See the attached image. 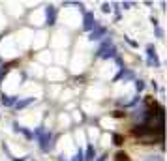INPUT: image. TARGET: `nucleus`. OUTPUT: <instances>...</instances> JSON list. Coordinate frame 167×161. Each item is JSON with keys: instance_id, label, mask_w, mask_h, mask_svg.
<instances>
[{"instance_id": "15", "label": "nucleus", "mask_w": 167, "mask_h": 161, "mask_svg": "<svg viewBox=\"0 0 167 161\" xmlns=\"http://www.w3.org/2000/svg\"><path fill=\"white\" fill-rule=\"evenodd\" d=\"M115 161H128V156H126L124 152H118V154L115 156Z\"/></svg>"}, {"instance_id": "1", "label": "nucleus", "mask_w": 167, "mask_h": 161, "mask_svg": "<svg viewBox=\"0 0 167 161\" xmlns=\"http://www.w3.org/2000/svg\"><path fill=\"white\" fill-rule=\"evenodd\" d=\"M38 146H39L41 152H49L51 148H53V133H49V131L41 133V135L38 137Z\"/></svg>"}, {"instance_id": "14", "label": "nucleus", "mask_w": 167, "mask_h": 161, "mask_svg": "<svg viewBox=\"0 0 167 161\" xmlns=\"http://www.w3.org/2000/svg\"><path fill=\"white\" fill-rule=\"evenodd\" d=\"M115 8V21H118L120 19V4H113Z\"/></svg>"}, {"instance_id": "11", "label": "nucleus", "mask_w": 167, "mask_h": 161, "mask_svg": "<svg viewBox=\"0 0 167 161\" xmlns=\"http://www.w3.org/2000/svg\"><path fill=\"white\" fill-rule=\"evenodd\" d=\"M120 79H126V81H132V79H135V73L132 71V69H124L122 71V77Z\"/></svg>"}, {"instance_id": "7", "label": "nucleus", "mask_w": 167, "mask_h": 161, "mask_svg": "<svg viewBox=\"0 0 167 161\" xmlns=\"http://www.w3.org/2000/svg\"><path fill=\"white\" fill-rule=\"evenodd\" d=\"M111 47H113V40H111V38H103V41L100 43V49H98V54L101 56V54L105 53L107 49H111Z\"/></svg>"}, {"instance_id": "28", "label": "nucleus", "mask_w": 167, "mask_h": 161, "mask_svg": "<svg viewBox=\"0 0 167 161\" xmlns=\"http://www.w3.org/2000/svg\"><path fill=\"white\" fill-rule=\"evenodd\" d=\"M58 161H66V158H64V156L60 154V156H58Z\"/></svg>"}, {"instance_id": "9", "label": "nucleus", "mask_w": 167, "mask_h": 161, "mask_svg": "<svg viewBox=\"0 0 167 161\" xmlns=\"http://www.w3.org/2000/svg\"><path fill=\"white\" fill-rule=\"evenodd\" d=\"M17 101H19V96H2V103L6 107H15Z\"/></svg>"}, {"instance_id": "20", "label": "nucleus", "mask_w": 167, "mask_h": 161, "mask_svg": "<svg viewBox=\"0 0 167 161\" xmlns=\"http://www.w3.org/2000/svg\"><path fill=\"white\" fill-rule=\"evenodd\" d=\"M71 161H83V150H79L77 154H75L73 158H71Z\"/></svg>"}, {"instance_id": "24", "label": "nucleus", "mask_w": 167, "mask_h": 161, "mask_svg": "<svg viewBox=\"0 0 167 161\" xmlns=\"http://www.w3.org/2000/svg\"><path fill=\"white\" fill-rule=\"evenodd\" d=\"M11 161H28V156H25V158H11Z\"/></svg>"}, {"instance_id": "23", "label": "nucleus", "mask_w": 167, "mask_h": 161, "mask_svg": "<svg viewBox=\"0 0 167 161\" xmlns=\"http://www.w3.org/2000/svg\"><path fill=\"white\" fill-rule=\"evenodd\" d=\"M41 133H45V127L43 125H39V127H36V133H32V135H36V137H39Z\"/></svg>"}, {"instance_id": "4", "label": "nucleus", "mask_w": 167, "mask_h": 161, "mask_svg": "<svg viewBox=\"0 0 167 161\" xmlns=\"http://www.w3.org/2000/svg\"><path fill=\"white\" fill-rule=\"evenodd\" d=\"M105 34H107V28H105V26L96 25V26H94V30L90 32V38H88V40H90V41H98V40H101V36H105Z\"/></svg>"}, {"instance_id": "30", "label": "nucleus", "mask_w": 167, "mask_h": 161, "mask_svg": "<svg viewBox=\"0 0 167 161\" xmlns=\"http://www.w3.org/2000/svg\"><path fill=\"white\" fill-rule=\"evenodd\" d=\"M0 40H2V36H0Z\"/></svg>"}, {"instance_id": "26", "label": "nucleus", "mask_w": 167, "mask_h": 161, "mask_svg": "<svg viewBox=\"0 0 167 161\" xmlns=\"http://www.w3.org/2000/svg\"><path fill=\"white\" fill-rule=\"evenodd\" d=\"M13 131H15V133H19V131H21V127H19V124H17V122H13Z\"/></svg>"}, {"instance_id": "17", "label": "nucleus", "mask_w": 167, "mask_h": 161, "mask_svg": "<svg viewBox=\"0 0 167 161\" xmlns=\"http://www.w3.org/2000/svg\"><path fill=\"white\" fill-rule=\"evenodd\" d=\"M21 133H23V135H25V137H26V139H28V140H30V139H32V137H34V135H32V131H28V129H26V127H21Z\"/></svg>"}, {"instance_id": "25", "label": "nucleus", "mask_w": 167, "mask_h": 161, "mask_svg": "<svg viewBox=\"0 0 167 161\" xmlns=\"http://www.w3.org/2000/svg\"><path fill=\"white\" fill-rule=\"evenodd\" d=\"M132 6H133V4H130V2H122V8H124V10H130Z\"/></svg>"}, {"instance_id": "12", "label": "nucleus", "mask_w": 167, "mask_h": 161, "mask_svg": "<svg viewBox=\"0 0 167 161\" xmlns=\"http://www.w3.org/2000/svg\"><path fill=\"white\" fill-rule=\"evenodd\" d=\"M122 140H124V139H122V135H117V133L113 135V144H115V146H120Z\"/></svg>"}, {"instance_id": "5", "label": "nucleus", "mask_w": 167, "mask_h": 161, "mask_svg": "<svg viewBox=\"0 0 167 161\" xmlns=\"http://www.w3.org/2000/svg\"><path fill=\"white\" fill-rule=\"evenodd\" d=\"M45 21H47L49 26L57 23V8H55V6H47L45 8Z\"/></svg>"}, {"instance_id": "18", "label": "nucleus", "mask_w": 167, "mask_h": 161, "mask_svg": "<svg viewBox=\"0 0 167 161\" xmlns=\"http://www.w3.org/2000/svg\"><path fill=\"white\" fill-rule=\"evenodd\" d=\"M135 88H137V92H143V90H145V82L143 81H135Z\"/></svg>"}, {"instance_id": "22", "label": "nucleus", "mask_w": 167, "mask_h": 161, "mask_svg": "<svg viewBox=\"0 0 167 161\" xmlns=\"http://www.w3.org/2000/svg\"><path fill=\"white\" fill-rule=\"evenodd\" d=\"M139 101H141V97H139V96H135L133 99H132V101H130V103H128V107H135V105H137Z\"/></svg>"}, {"instance_id": "16", "label": "nucleus", "mask_w": 167, "mask_h": 161, "mask_svg": "<svg viewBox=\"0 0 167 161\" xmlns=\"http://www.w3.org/2000/svg\"><path fill=\"white\" fill-rule=\"evenodd\" d=\"M154 34H156L158 40H161V38H164V30H161L160 26H154Z\"/></svg>"}, {"instance_id": "21", "label": "nucleus", "mask_w": 167, "mask_h": 161, "mask_svg": "<svg viewBox=\"0 0 167 161\" xmlns=\"http://www.w3.org/2000/svg\"><path fill=\"white\" fill-rule=\"evenodd\" d=\"M145 161H164V158H161V156H148Z\"/></svg>"}, {"instance_id": "6", "label": "nucleus", "mask_w": 167, "mask_h": 161, "mask_svg": "<svg viewBox=\"0 0 167 161\" xmlns=\"http://www.w3.org/2000/svg\"><path fill=\"white\" fill-rule=\"evenodd\" d=\"M94 158H96V148L92 144H88L86 152H83V161H94Z\"/></svg>"}, {"instance_id": "10", "label": "nucleus", "mask_w": 167, "mask_h": 161, "mask_svg": "<svg viewBox=\"0 0 167 161\" xmlns=\"http://www.w3.org/2000/svg\"><path fill=\"white\" fill-rule=\"evenodd\" d=\"M30 103H34V97H26V99H19L17 103H15V109H17V111H21V109L28 107Z\"/></svg>"}, {"instance_id": "13", "label": "nucleus", "mask_w": 167, "mask_h": 161, "mask_svg": "<svg viewBox=\"0 0 167 161\" xmlns=\"http://www.w3.org/2000/svg\"><path fill=\"white\" fill-rule=\"evenodd\" d=\"M124 41H126V43H128V45H132V47H133V49H137V47H139V43H137V41H135V40H132V38H128V36H124Z\"/></svg>"}, {"instance_id": "3", "label": "nucleus", "mask_w": 167, "mask_h": 161, "mask_svg": "<svg viewBox=\"0 0 167 161\" xmlns=\"http://www.w3.org/2000/svg\"><path fill=\"white\" fill-rule=\"evenodd\" d=\"M96 25H98V23H96V19H94V13H92V11H86L85 19H83V28H85L86 32H92Z\"/></svg>"}, {"instance_id": "19", "label": "nucleus", "mask_w": 167, "mask_h": 161, "mask_svg": "<svg viewBox=\"0 0 167 161\" xmlns=\"http://www.w3.org/2000/svg\"><path fill=\"white\" fill-rule=\"evenodd\" d=\"M101 11H103V13H109V11H111V4L109 2H103L101 4Z\"/></svg>"}, {"instance_id": "27", "label": "nucleus", "mask_w": 167, "mask_h": 161, "mask_svg": "<svg viewBox=\"0 0 167 161\" xmlns=\"http://www.w3.org/2000/svg\"><path fill=\"white\" fill-rule=\"evenodd\" d=\"M94 161H107V154H103L101 158H98V159H94Z\"/></svg>"}, {"instance_id": "8", "label": "nucleus", "mask_w": 167, "mask_h": 161, "mask_svg": "<svg viewBox=\"0 0 167 161\" xmlns=\"http://www.w3.org/2000/svg\"><path fill=\"white\" fill-rule=\"evenodd\" d=\"M118 56V49H117V47H111V49H107L105 51V53H103L101 54V58H103V60H111V58H117Z\"/></svg>"}, {"instance_id": "29", "label": "nucleus", "mask_w": 167, "mask_h": 161, "mask_svg": "<svg viewBox=\"0 0 167 161\" xmlns=\"http://www.w3.org/2000/svg\"><path fill=\"white\" fill-rule=\"evenodd\" d=\"M0 62H2V58H0Z\"/></svg>"}, {"instance_id": "2", "label": "nucleus", "mask_w": 167, "mask_h": 161, "mask_svg": "<svg viewBox=\"0 0 167 161\" xmlns=\"http://www.w3.org/2000/svg\"><path fill=\"white\" fill-rule=\"evenodd\" d=\"M146 64L154 66V68H160V60H158V56H156L154 45H146Z\"/></svg>"}]
</instances>
